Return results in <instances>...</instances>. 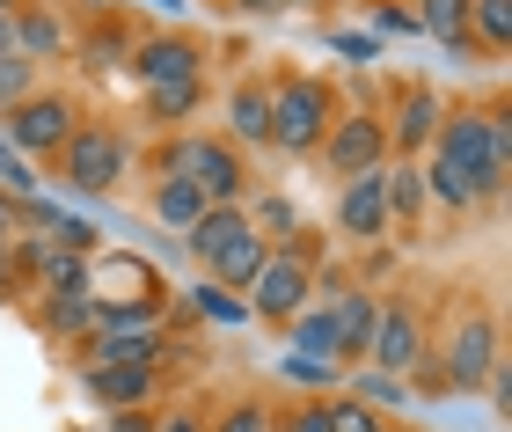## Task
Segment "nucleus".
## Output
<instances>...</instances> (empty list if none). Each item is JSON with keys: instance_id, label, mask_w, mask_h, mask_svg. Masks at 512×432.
<instances>
[{"instance_id": "obj_23", "label": "nucleus", "mask_w": 512, "mask_h": 432, "mask_svg": "<svg viewBox=\"0 0 512 432\" xmlns=\"http://www.w3.org/2000/svg\"><path fill=\"white\" fill-rule=\"evenodd\" d=\"M154 220L169 227V235H191V227L205 220V198L183 184V176H161V184H154Z\"/></svg>"}, {"instance_id": "obj_29", "label": "nucleus", "mask_w": 512, "mask_h": 432, "mask_svg": "<svg viewBox=\"0 0 512 432\" xmlns=\"http://www.w3.org/2000/svg\"><path fill=\"white\" fill-rule=\"evenodd\" d=\"M191 308L205 315V323H227V330H242V323H249V301H242V293H227V286H213V279H198V286H191Z\"/></svg>"}, {"instance_id": "obj_30", "label": "nucleus", "mask_w": 512, "mask_h": 432, "mask_svg": "<svg viewBox=\"0 0 512 432\" xmlns=\"http://www.w3.org/2000/svg\"><path fill=\"white\" fill-rule=\"evenodd\" d=\"M198 103H205V81H183V88H147V110L161 125H191L198 118Z\"/></svg>"}, {"instance_id": "obj_6", "label": "nucleus", "mask_w": 512, "mask_h": 432, "mask_svg": "<svg viewBox=\"0 0 512 432\" xmlns=\"http://www.w3.org/2000/svg\"><path fill=\"white\" fill-rule=\"evenodd\" d=\"M74 125H81V110L66 103V96H52V88H37L30 103H15L8 110V125H0V140H8L22 162H59V147L74 140Z\"/></svg>"}, {"instance_id": "obj_41", "label": "nucleus", "mask_w": 512, "mask_h": 432, "mask_svg": "<svg viewBox=\"0 0 512 432\" xmlns=\"http://www.w3.org/2000/svg\"><path fill=\"white\" fill-rule=\"evenodd\" d=\"M161 411H110V432H154Z\"/></svg>"}, {"instance_id": "obj_38", "label": "nucleus", "mask_w": 512, "mask_h": 432, "mask_svg": "<svg viewBox=\"0 0 512 432\" xmlns=\"http://www.w3.org/2000/svg\"><path fill=\"white\" fill-rule=\"evenodd\" d=\"M374 37H417V15L410 8H381L374 15Z\"/></svg>"}, {"instance_id": "obj_9", "label": "nucleus", "mask_w": 512, "mask_h": 432, "mask_svg": "<svg viewBox=\"0 0 512 432\" xmlns=\"http://www.w3.org/2000/svg\"><path fill=\"white\" fill-rule=\"evenodd\" d=\"M322 169H330L337 176V184H344V176H366V169H381L388 162V125L374 118V110H344V118L330 125V132H322Z\"/></svg>"}, {"instance_id": "obj_42", "label": "nucleus", "mask_w": 512, "mask_h": 432, "mask_svg": "<svg viewBox=\"0 0 512 432\" xmlns=\"http://www.w3.org/2000/svg\"><path fill=\"white\" fill-rule=\"evenodd\" d=\"M483 389H491V403H498V411H512V374H505V359L491 367V381H483Z\"/></svg>"}, {"instance_id": "obj_32", "label": "nucleus", "mask_w": 512, "mask_h": 432, "mask_svg": "<svg viewBox=\"0 0 512 432\" xmlns=\"http://www.w3.org/2000/svg\"><path fill=\"white\" fill-rule=\"evenodd\" d=\"M469 30H483V44L505 52L512 44V0H469Z\"/></svg>"}, {"instance_id": "obj_10", "label": "nucleus", "mask_w": 512, "mask_h": 432, "mask_svg": "<svg viewBox=\"0 0 512 432\" xmlns=\"http://www.w3.org/2000/svg\"><path fill=\"white\" fill-rule=\"evenodd\" d=\"M425 323H417V308L403 301H381V323H374V345H366V367H381V374H417L425 367Z\"/></svg>"}, {"instance_id": "obj_43", "label": "nucleus", "mask_w": 512, "mask_h": 432, "mask_svg": "<svg viewBox=\"0 0 512 432\" xmlns=\"http://www.w3.org/2000/svg\"><path fill=\"white\" fill-rule=\"evenodd\" d=\"M154 432H205L191 411H169V418H154Z\"/></svg>"}, {"instance_id": "obj_17", "label": "nucleus", "mask_w": 512, "mask_h": 432, "mask_svg": "<svg viewBox=\"0 0 512 432\" xmlns=\"http://www.w3.org/2000/svg\"><path fill=\"white\" fill-rule=\"evenodd\" d=\"M8 30H15V52L30 59V66H52V59L66 52V22H59L52 8H15Z\"/></svg>"}, {"instance_id": "obj_40", "label": "nucleus", "mask_w": 512, "mask_h": 432, "mask_svg": "<svg viewBox=\"0 0 512 432\" xmlns=\"http://www.w3.org/2000/svg\"><path fill=\"white\" fill-rule=\"evenodd\" d=\"M15 235H22V198L0 191V242H15Z\"/></svg>"}, {"instance_id": "obj_1", "label": "nucleus", "mask_w": 512, "mask_h": 432, "mask_svg": "<svg viewBox=\"0 0 512 432\" xmlns=\"http://www.w3.org/2000/svg\"><path fill=\"white\" fill-rule=\"evenodd\" d=\"M425 154L454 162L476 184V198H498L512 176V118L505 110H447V125H439V140Z\"/></svg>"}, {"instance_id": "obj_35", "label": "nucleus", "mask_w": 512, "mask_h": 432, "mask_svg": "<svg viewBox=\"0 0 512 432\" xmlns=\"http://www.w3.org/2000/svg\"><path fill=\"white\" fill-rule=\"evenodd\" d=\"M330 52L352 59V66H374V59H381V37H374V30H330Z\"/></svg>"}, {"instance_id": "obj_24", "label": "nucleus", "mask_w": 512, "mask_h": 432, "mask_svg": "<svg viewBox=\"0 0 512 432\" xmlns=\"http://www.w3.org/2000/svg\"><path fill=\"white\" fill-rule=\"evenodd\" d=\"M139 330H161V301H103L96 293V337H139Z\"/></svg>"}, {"instance_id": "obj_44", "label": "nucleus", "mask_w": 512, "mask_h": 432, "mask_svg": "<svg viewBox=\"0 0 512 432\" xmlns=\"http://www.w3.org/2000/svg\"><path fill=\"white\" fill-rule=\"evenodd\" d=\"M0 293H15V257H8V242H0Z\"/></svg>"}, {"instance_id": "obj_48", "label": "nucleus", "mask_w": 512, "mask_h": 432, "mask_svg": "<svg viewBox=\"0 0 512 432\" xmlns=\"http://www.w3.org/2000/svg\"><path fill=\"white\" fill-rule=\"evenodd\" d=\"M15 8H22V0H0V15H15Z\"/></svg>"}, {"instance_id": "obj_25", "label": "nucleus", "mask_w": 512, "mask_h": 432, "mask_svg": "<svg viewBox=\"0 0 512 432\" xmlns=\"http://www.w3.org/2000/svg\"><path fill=\"white\" fill-rule=\"evenodd\" d=\"M44 330H52L59 345L96 337V293H59V301H44Z\"/></svg>"}, {"instance_id": "obj_47", "label": "nucleus", "mask_w": 512, "mask_h": 432, "mask_svg": "<svg viewBox=\"0 0 512 432\" xmlns=\"http://www.w3.org/2000/svg\"><path fill=\"white\" fill-rule=\"evenodd\" d=\"M278 8H330V0H278Z\"/></svg>"}, {"instance_id": "obj_4", "label": "nucleus", "mask_w": 512, "mask_h": 432, "mask_svg": "<svg viewBox=\"0 0 512 432\" xmlns=\"http://www.w3.org/2000/svg\"><path fill=\"white\" fill-rule=\"evenodd\" d=\"M330 125H337V88H330V81H315V74L271 81V147L315 154Z\"/></svg>"}, {"instance_id": "obj_11", "label": "nucleus", "mask_w": 512, "mask_h": 432, "mask_svg": "<svg viewBox=\"0 0 512 432\" xmlns=\"http://www.w3.org/2000/svg\"><path fill=\"white\" fill-rule=\"evenodd\" d=\"M381 125H388V147H403V162H417V154L439 140V125H447V96L417 81V88L395 96V118H381Z\"/></svg>"}, {"instance_id": "obj_46", "label": "nucleus", "mask_w": 512, "mask_h": 432, "mask_svg": "<svg viewBox=\"0 0 512 432\" xmlns=\"http://www.w3.org/2000/svg\"><path fill=\"white\" fill-rule=\"evenodd\" d=\"M0 52H15V30H8V15H0Z\"/></svg>"}, {"instance_id": "obj_12", "label": "nucleus", "mask_w": 512, "mask_h": 432, "mask_svg": "<svg viewBox=\"0 0 512 432\" xmlns=\"http://www.w3.org/2000/svg\"><path fill=\"white\" fill-rule=\"evenodd\" d=\"M132 74L147 81V88H183V81H205V52H198L191 37L161 30L147 44H132Z\"/></svg>"}, {"instance_id": "obj_34", "label": "nucleus", "mask_w": 512, "mask_h": 432, "mask_svg": "<svg viewBox=\"0 0 512 432\" xmlns=\"http://www.w3.org/2000/svg\"><path fill=\"white\" fill-rule=\"evenodd\" d=\"M0 191H8V198H37V191H44V184H37V169L22 162L8 140H0Z\"/></svg>"}, {"instance_id": "obj_2", "label": "nucleus", "mask_w": 512, "mask_h": 432, "mask_svg": "<svg viewBox=\"0 0 512 432\" xmlns=\"http://www.w3.org/2000/svg\"><path fill=\"white\" fill-rule=\"evenodd\" d=\"M183 242H191L198 271H205L213 286H227V293H242V286L256 279V264L271 257V242L242 220V206H205V220H198Z\"/></svg>"}, {"instance_id": "obj_26", "label": "nucleus", "mask_w": 512, "mask_h": 432, "mask_svg": "<svg viewBox=\"0 0 512 432\" xmlns=\"http://www.w3.org/2000/svg\"><path fill=\"white\" fill-rule=\"evenodd\" d=\"M286 337H293V352H315V359H337V330H330V301H308L286 323ZM344 367V359H337Z\"/></svg>"}, {"instance_id": "obj_18", "label": "nucleus", "mask_w": 512, "mask_h": 432, "mask_svg": "<svg viewBox=\"0 0 512 432\" xmlns=\"http://www.w3.org/2000/svg\"><path fill=\"white\" fill-rule=\"evenodd\" d=\"M169 359V337L139 330V337H88V367H161Z\"/></svg>"}, {"instance_id": "obj_7", "label": "nucleus", "mask_w": 512, "mask_h": 432, "mask_svg": "<svg viewBox=\"0 0 512 432\" xmlns=\"http://www.w3.org/2000/svg\"><path fill=\"white\" fill-rule=\"evenodd\" d=\"M491 367H498V323L483 308H469L461 323L447 330V345H439V389L447 396H469V389H483L491 381Z\"/></svg>"}, {"instance_id": "obj_20", "label": "nucleus", "mask_w": 512, "mask_h": 432, "mask_svg": "<svg viewBox=\"0 0 512 432\" xmlns=\"http://www.w3.org/2000/svg\"><path fill=\"white\" fill-rule=\"evenodd\" d=\"M417 37H439L447 52L469 59V0H417Z\"/></svg>"}, {"instance_id": "obj_31", "label": "nucleus", "mask_w": 512, "mask_h": 432, "mask_svg": "<svg viewBox=\"0 0 512 432\" xmlns=\"http://www.w3.org/2000/svg\"><path fill=\"white\" fill-rule=\"evenodd\" d=\"M37 88H44V81H37V66H30V59H22V52H0V118H8L15 103H30Z\"/></svg>"}, {"instance_id": "obj_45", "label": "nucleus", "mask_w": 512, "mask_h": 432, "mask_svg": "<svg viewBox=\"0 0 512 432\" xmlns=\"http://www.w3.org/2000/svg\"><path fill=\"white\" fill-rule=\"evenodd\" d=\"M154 8H169V22H176V15H191V0H154Z\"/></svg>"}, {"instance_id": "obj_8", "label": "nucleus", "mask_w": 512, "mask_h": 432, "mask_svg": "<svg viewBox=\"0 0 512 432\" xmlns=\"http://www.w3.org/2000/svg\"><path fill=\"white\" fill-rule=\"evenodd\" d=\"M242 301H249V315H264V323L286 330L293 315L315 301V264L293 257V249H271V257L256 264V279L242 286Z\"/></svg>"}, {"instance_id": "obj_19", "label": "nucleus", "mask_w": 512, "mask_h": 432, "mask_svg": "<svg viewBox=\"0 0 512 432\" xmlns=\"http://www.w3.org/2000/svg\"><path fill=\"white\" fill-rule=\"evenodd\" d=\"M381 198H388V227L425 220V176H417V162H388L381 169Z\"/></svg>"}, {"instance_id": "obj_33", "label": "nucleus", "mask_w": 512, "mask_h": 432, "mask_svg": "<svg viewBox=\"0 0 512 432\" xmlns=\"http://www.w3.org/2000/svg\"><path fill=\"white\" fill-rule=\"evenodd\" d=\"M322 411H330V432H381V425H388L381 411H366L359 396H330Z\"/></svg>"}, {"instance_id": "obj_14", "label": "nucleus", "mask_w": 512, "mask_h": 432, "mask_svg": "<svg viewBox=\"0 0 512 432\" xmlns=\"http://www.w3.org/2000/svg\"><path fill=\"white\" fill-rule=\"evenodd\" d=\"M374 323H381V293H366V286H337V301H330V330H337V359H344V367H366Z\"/></svg>"}, {"instance_id": "obj_3", "label": "nucleus", "mask_w": 512, "mask_h": 432, "mask_svg": "<svg viewBox=\"0 0 512 432\" xmlns=\"http://www.w3.org/2000/svg\"><path fill=\"white\" fill-rule=\"evenodd\" d=\"M161 176H183L205 206H242V198H249L242 154L227 140H213V132H176V140L161 147Z\"/></svg>"}, {"instance_id": "obj_28", "label": "nucleus", "mask_w": 512, "mask_h": 432, "mask_svg": "<svg viewBox=\"0 0 512 432\" xmlns=\"http://www.w3.org/2000/svg\"><path fill=\"white\" fill-rule=\"evenodd\" d=\"M278 374H286L293 389H315V396H337V389H344V367H337V359H315V352H293V345H286V359H278Z\"/></svg>"}, {"instance_id": "obj_22", "label": "nucleus", "mask_w": 512, "mask_h": 432, "mask_svg": "<svg viewBox=\"0 0 512 432\" xmlns=\"http://www.w3.org/2000/svg\"><path fill=\"white\" fill-rule=\"evenodd\" d=\"M37 286H44V301H59V293H96V271H88V257H74V249H52V242H44Z\"/></svg>"}, {"instance_id": "obj_16", "label": "nucleus", "mask_w": 512, "mask_h": 432, "mask_svg": "<svg viewBox=\"0 0 512 432\" xmlns=\"http://www.w3.org/2000/svg\"><path fill=\"white\" fill-rule=\"evenodd\" d=\"M227 147H271V81H235L227 88Z\"/></svg>"}, {"instance_id": "obj_39", "label": "nucleus", "mask_w": 512, "mask_h": 432, "mask_svg": "<svg viewBox=\"0 0 512 432\" xmlns=\"http://www.w3.org/2000/svg\"><path fill=\"white\" fill-rule=\"evenodd\" d=\"M118 59H125V37L118 30H103L96 44H88V66H118Z\"/></svg>"}, {"instance_id": "obj_37", "label": "nucleus", "mask_w": 512, "mask_h": 432, "mask_svg": "<svg viewBox=\"0 0 512 432\" xmlns=\"http://www.w3.org/2000/svg\"><path fill=\"white\" fill-rule=\"evenodd\" d=\"M271 432H330V411H322V403H300V411H286Z\"/></svg>"}, {"instance_id": "obj_15", "label": "nucleus", "mask_w": 512, "mask_h": 432, "mask_svg": "<svg viewBox=\"0 0 512 432\" xmlns=\"http://www.w3.org/2000/svg\"><path fill=\"white\" fill-rule=\"evenodd\" d=\"M81 389L103 411H147L154 389H161V367H81Z\"/></svg>"}, {"instance_id": "obj_21", "label": "nucleus", "mask_w": 512, "mask_h": 432, "mask_svg": "<svg viewBox=\"0 0 512 432\" xmlns=\"http://www.w3.org/2000/svg\"><path fill=\"white\" fill-rule=\"evenodd\" d=\"M344 396H359L366 411H403L410 403V374H381V367H344Z\"/></svg>"}, {"instance_id": "obj_49", "label": "nucleus", "mask_w": 512, "mask_h": 432, "mask_svg": "<svg viewBox=\"0 0 512 432\" xmlns=\"http://www.w3.org/2000/svg\"><path fill=\"white\" fill-rule=\"evenodd\" d=\"M381 432H403V425H381Z\"/></svg>"}, {"instance_id": "obj_36", "label": "nucleus", "mask_w": 512, "mask_h": 432, "mask_svg": "<svg viewBox=\"0 0 512 432\" xmlns=\"http://www.w3.org/2000/svg\"><path fill=\"white\" fill-rule=\"evenodd\" d=\"M271 425H278V418L264 411V403H227L213 432H271Z\"/></svg>"}, {"instance_id": "obj_5", "label": "nucleus", "mask_w": 512, "mask_h": 432, "mask_svg": "<svg viewBox=\"0 0 512 432\" xmlns=\"http://www.w3.org/2000/svg\"><path fill=\"white\" fill-rule=\"evenodd\" d=\"M125 169H132V140L118 125H74V140L59 147V184L74 198H88V206H96L103 191H118Z\"/></svg>"}, {"instance_id": "obj_27", "label": "nucleus", "mask_w": 512, "mask_h": 432, "mask_svg": "<svg viewBox=\"0 0 512 432\" xmlns=\"http://www.w3.org/2000/svg\"><path fill=\"white\" fill-rule=\"evenodd\" d=\"M242 220H249V227H256V235H264L271 249L300 235V206H293V198H286V191H264V198H256V206H249Z\"/></svg>"}, {"instance_id": "obj_13", "label": "nucleus", "mask_w": 512, "mask_h": 432, "mask_svg": "<svg viewBox=\"0 0 512 432\" xmlns=\"http://www.w3.org/2000/svg\"><path fill=\"white\" fill-rule=\"evenodd\" d=\"M381 169H388V162H381ZM381 169H366V176H344V191H337V235H344V242H381V235H388Z\"/></svg>"}]
</instances>
